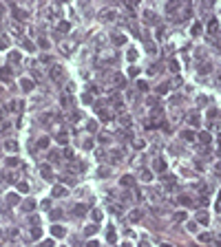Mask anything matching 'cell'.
Wrapping results in <instances>:
<instances>
[{
  "mask_svg": "<svg viewBox=\"0 0 221 247\" xmlns=\"http://www.w3.org/2000/svg\"><path fill=\"white\" fill-rule=\"evenodd\" d=\"M120 185H122V188H133V185H135V179H133L131 175H124V177L120 179Z\"/></svg>",
  "mask_w": 221,
  "mask_h": 247,
  "instance_id": "6da1fadb",
  "label": "cell"
},
{
  "mask_svg": "<svg viewBox=\"0 0 221 247\" xmlns=\"http://www.w3.org/2000/svg\"><path fill=\"white\" fill-rule=\"evenodd\" d=\"M51 234H53V236H58V238H62V236H64V227H62V225H53V227H51Z\"/></svg>",
  "mask_w": 221,
  "mask_h": 247,
  "instance_id": "7a4b0ae2",
  "label": "cell"
},
{
  "mask_svg": "<svg viewBox=\"0 0 221 247\" xmlns=\"http://www.w3.org/2000/svg\"><path fill=\"white\" fill-rule=\"evenodd\" d=\"M153 168H155L157 172H166V161H164V159H155V163H153Z\"/></svg>",
  "mask_w": 221,
  "mask_h": 247,
  "instance_id": "3957f363",
  "label": "cell"
},
{
  "mask_svg": "<svg viewBox=\"0 0 221 247\" xmlns=\"http://www.w3.org/2000/svg\"><path fill=\"white\" fill-rule=\"evenodd\" d=\"M177 203L179 205H192V199L186 196V194H181V196H177Z\"/></svg>",
  "mask_w": 221,
  "mask_h": 247,
  "instance_id": "277c9868",
  "label": "cell"
},
{
  "mask_svg": "<svg viewBox=\"0 0 221 247\" xmlns=\"http://www.w3.org/2000/svg\"><path fill=\"white\" fill-rule=\"evenodd\" d=\"M106 240H109V243H117V234H115L113 227H109V232H106Z\"/></svg>",
  "mask_w": 221,
  "mask_h": 247,
  "instance_id": "5b68a950",
  "label": "cell"
},
{
  "mask_svg": "<svg viewBox=\"0 0 221 247\" xmlns=\"http://www.w3.org/2000/svg\"><path fill=\"white\" fill-rule=\"evenodd\" d=\"M139 218H141V212L139 210H133L131 214H128V221H131V223H137Z\"/></svg>",
  "mask_w": 221,
  "mask_h": 247,
  "instance_id": "8992f818",
  "label": "cell"
},
{
  "mask_svg": "<svg viewBox=\"0 0 221 247\" xmlns=\"http://www.w3.org/2000/svg\"><path fill=\"white\" fill-rule=\"evenodd\" d=\"M197 221H199L201 225H208V221H210V216H208L206 212H199V214H197Z\"/></svg>",
  "mask_w": 221,
  "mask_h": 247,
  "instance_id": "52a82bcc",
  "label": "cell"
},
{
  "mask_svg": "<svg viewBox=\"0 0 221 247\" xmlns=\"http://www.w3.org/2000/svg\"><path fill=\"white\" fill-rule=\"evenodd\" d=\"M217 29H219V22H217V20H214V18H212L210 22H208V31H210V33H212V35H214V33H217Z\"/></svg>",
  "mask_w": 221,
  "mask_h": 247,
  "instance_id": "ba28073f",
  "label": "cell"
},
{
  "mask_svg": "<svg viewBox=\"0 0 221 247\" xmlns=\"http://www.w3.org/2000/svg\"><path fill=\"white\" fill-rule=\"evenodd\" d=\"M210 139H212L210 132H199V141L201 143H210Z\"/></svg>",
  "mask_w": 221,
  "mask_h": 247,
  "instance_id": "9c48e42d",
  "label": "cell"
},
{
  "mask_svg": "<svg viewBox=\"0 0 221 247\" xmlns=\"http://www.w3.org/2000/svg\"><path fill=\"white\" fill-rule=\"evenodd\" d=\"M141 181H146V183H148V181H153V172L150 170H141Z\"/></svg>",
  "mask_w": 221,
  "mask_h": 247,
  "instance_id": "30bf717a",
  "label": "cell"
},
{
  "mask_svg": "<svg viewBox=\"0 0 221 247\" xmlns=\"http://www.w3.org/2000/svg\"><path fill=\"white\" fill-rule=\"evenodd\" d=\"M64 194H66V190L62 188V185H55L53 188V196H64Z\"/></svg>",
  "mask_w": 221,
  "mask_h": 247,
  "instance_id": "8fae6325",
  "label": "cell"
},
{
  "mask_svg": "<svg viewBox=\"0 0 221 247\" xmlns=\"http://www.w3.org/2000/svg\"><path fill=\"white\" fill-rule=\"evenodd\" d=\"M210 238H212V234H210V232H201V234H199V240H201V243H208Z\"/></svg>",
  "mask_w": 221,
  "mask_h": 247,
  "instance_id": "7c38bea8",
  "label": "cell"
},
{
  "mask_svg": "<svg viewBox=\"0 0 221 247\" xmlns=\"http://www.w3.org/2000/svg\"><path fill=\"white\" fill-rule=\"evenodd\" d=\"M71 49H73V47H71V44H69V42H64V44H60V51H62V53H64V55H69V51H71Z\"/></svg>",
  "mask_w": 221,
  "mask_h": 247,
  "instance_id": "4fadbf2b",
  "label": "cell"
},
{
  "mask_svg": "<svg viewBox=\"0 0 221 247\" xmlns=\"http://www.w3.org/2000/svg\"><path fill=\"white\" fill-rule=\"evenodd\" d=\"M113 42H115L117 47H120V44H124V42H126V35H120V33H117V35L113 38Z\"/></svg>",
  "mask_w": 221,
  "mask_h": 247,
  "instance_id": "5bb4252c",
  "label": "cell"
},
{
  "mask_svg": "<svg viewBox=\"0 0 221 247\" xmlns=\"http://www.w3.org/2000/svg\"><path fill=\"white\" fill-rule=\"evenodd\" d=\"M0 80H4V82H9V80H11V73H9V69H2V73H0Z\"/></svg>",
  "mask_w": 221,
  "mask_h": 247,
  "instance_id": "9a60e30c",
  "label": "cell"
},
{
  "mask_svg": "<svg viewBox=\"0 0 221 247\" xmlns=\"http://www.w3.org/2000/svg\"><path fill=\"white\" fill-rule=\"evenodd\" d=\"M84 232H86V236H93V234L97 232V225H86V229H84Z\"/></svg>",
  "mask_w": 221,
  "mask_h": 247,
  "instance_id": "2e32d148",
  "label": "cell"
},
{
  "mask_svg": "<svg viewBox=\"0 0 221 247\" xmlns=\"http://www.w3.org/2000/svg\"><path fill=\"white\" fill-rule=\"evenodd\" d=\"M181 137L188 139V141H192V139H195V132H192V130H184V132H181Z\"/></svg>",
  "mask_w": 221,
  "mask_h": 247,
  "instance_id": "e0dca14e",
  "label": "cell"
},
{
  "mask_svg": "<svg viewBox=\"0 0 221 247\" xmlns=\"http://www.w3.org/2000/svg\"><path fill=\"white\" fill-rule=\"evenodd\" d=\"M190 31H192V35H199V33H201V24H199V22H195Z\"/></svg>",
  "mask_w": 221,
  "mask_h": 247,
  "instance_id": "ac0fdd59",
  "label": "cell"
},
{
  "mask_svg": "<svg viewBox=\"0 0 221 247\" xmlns=\"http://www.w3.org/2000/svg\"><path fill=\"white\" fill-rule=\"evenodd\" d=\"M113 16H115V13H113L111 9L109 11H102V20H113Z\"/></svg>",
  "mask_w": 221,
  "mask_h": 247,
  "instance_id": "d6986e66",
  "label": "cell"
},
{
  "mask_svg": "<svg viewBox=\"0 0 221 247\" xmlns=\"http://www.w3.org/2000/svg\"><path fill=\"white\" fill-rule=\"evenodd\" d=\"M144 18H146V22H155V13L153 11H144Z\"/></svg>",
  "mask_w": 221,
  "mask_h": 247,
  "instance_id": "ffe728a7",
  "label": "cell"
},
{
  "mask_svg": "<svg viewBox=\"0 0 221 247\" xmlns=\"http://www.w3.org/2000/svg\"><path fill=\"white\" fill-rule=\"evenodd\" d=\"M86 212V205H75V216H82Z\"/></svg>",
  "mask_w": 221,
  "mask_h": 247,
  "instance_id": "44dd1931",
  "label": "cell"
},
{
  "mask_svg": "<svg viewBox=\"0 0 221 247\" xmlns=\"http://www.w3.org/2000/svg\"><path fill=\"white\" fill-rule=\"evenodd\" d=\"M128 75H131V77H137V75H139V69H137V66H131V69H128Z\"/></svg>",
  "mask_w": 221,
  "mask_h": 247,
  "instance_id": "7402d4cb",
  "label": "cell"
},
{
  "mask_svg": "<svg viewBox=\"0 0 221 247\" xmlns=\"http://www.w3.org/2000/svg\"><path fill=\"white\" fill-rule=\"evenodd\" d=\"M126 58L131 60V62H135V60H137V51H135V49H131V51H128V55H126Z\"/></svg>",
  "mask_w": 221,
  "mask_h": 247,
  "instance_id": "603a6c76",
  "label": "cell"
},
{
  "mask_svg": "<svg viewBox=\"0 0 221 247\" xmlns=\"http://www.w3.org/2000/svg\"><path fill=\"white\" fill-rule=\"evenodd\" d=\"M42 175L47 177V179H53V177H51V168L49 166H42Z\"/></svg>",
  "mask_w": 221,
  "mask_h": 247,
  "instance_id": "cb8c5ba5",
  "label": "cell"
},
{
  "mask_svg": "<svg viewBox=\"0 0 221 247\" xmlns=\"http://www.w3.org/2000/svg\"><path fill=\"white\" fill-rule=\"evenodd\" d=\"M93 221H95V223L102 221V212H100V210H93Z\"/></svg>",
  "mask_w": 221,
  "mask_h": 247,
  "instance_id": "d4e9b609",
  "label": "cell"
},
{
  "mask_svg": "<svg viewBox=\"0 0 221 247\" xmlns=\"http://www.w3.org/2000/svg\"><path fill=\"white\" fill-rule=\"evenodd\" d=\"M137 88H139V91H148V84H146L144 80H139L137 82Z\"/></svg>",
  "mask_w": 221,
  "mask_h": 247,
  "instance_id": "484cf974",
  "label": "cell"
},
{
  "mask_svg": "<svg viewBox=\"0 0 221 247\" xmlns=\"http://www.w3.org/2000/svg\"><path fill=\"white\" fill-rule=\"evenodd\" d=\"M157 93H159V95L168 93V84H161V86H157Z\"/></svg>",
  "mask_w": 221,
  "mask_h": 247,
  "instance_id": "4316f807",
  "label": "cell"
},
{
  "mask_svg": "<svg viewBox=\"0 0 221 247\" xmlns=\"http://www.w3.org/2000/svg\"><path fill=\"white\" fill-rule=\"evenodd\" d=\"M188 121L192 124V126H197V124H199V117H197V115H188Z\"/></svg>",
  "mask_w": 221,
  "mask_h": 247,
  "instance_id": "83f0119b",
  "label": "cell"
},
{
  "mask_svg": "<svg viewBox=\"0 0 221 247\" xmlns=\"http://www.w3.org/2000/svg\"><path fill=\"white\" fill-rule=\"evenodd\" d=\"M86 128H89L91 132H95V130H97V124H95V121H89V124H86Z\"/></svg>",
  "mask_w": 221,
  "mask_h": 247,
  "instance_id": "f1b7e54d",
  "label": "cell"
},
{
  "mask_svg": "<svg viewBox=\"0 0 221 247\" xmlns=\"http://www.w3.org/2000/svg\"><path fill=\"white\" fill-rule=\"evenodd\" d=\"M31 86H33V84L29 80H22V88H25V91H31Z\"/></svg>",
  "mask_w": 221,
  "mask_h": 247,
  "instance_id": "f546056e",
  "label": "cell"
},
{
  "mask_svg": "<svg viewBox=\"0 0 221 247\" xmlns=\"http://www.w3.org/2000/svg\"><path fill=\"white\" fill-rule=\"evenodd\" d=\"M4 148H7V150H11V152H13V150L18 148V146H16L13 141H7V143H4Z\"/></svg>",
  "mask_w": 221,
  "mask_h": 247,
  "instance_id": "4dcf8cb0",
  "label": "cell"
},
{
  "mask_svg": "<svg viewBox=\"0 0 221 247\" xmlns=\"http://www.w3.org/2000/svg\"><path fill=\"white\" fill-rule=\"evenodd\" d=\"M40 234H42V232H40L38 227H33V229H31V236H33V238H40Z\"/></svg>",
  "mask_w": 221,
  "mask_h": 247,
  "instance_id": "1f68e13d",
  "label": "cell"
},
{
  "mask_svg": "<svg viewBox=\"0 0 221 247\" xmlns=\"http://www.w3.org/2000/svg\"><path fill=\"white\" fill-rule=\"evenodd\" d=\"M51 218H62V212L60 210H53V212H51Z\"/></svg>",
  "mask_w": 221,
  "mask_h": 247,
  "instance_id": "d6a6232c",
  "label": "cell"
},
{
  "mask_svg": "<svg viewBox=\"0 0 221 247\" xmlns=\"http://www.w3.org/2000/svg\"><path fill=\"white\" fill-rule=\"evenodd\" d=\"M18 190H20V192H27V190H29V185H27V183H18Z\"/></svg>",
  "mask_w": 221,
  "mask_h": 247,
  "instance_id": "836d02e7",
  "label": "cell"
},
{
  "mask_svg": "<svg viewBox=\"0 0 221 247\" xmlns=\"http://www.w3.org/2000/svg\"><path fill=\"white\" fill-rule=\"evenodd\" d=\"M188 229H190V232H197V223L190 221V223H188Z\"/></svg>",
  "mask_w": 221,
  "mask_h": 247,
  "instance_id": "e575fe53",
  "label": "cell"
},
{
  "mask_svg": "<svg viewBox=\"0 0 221 247\" xmlns=\"http://www.w3.org/2000/svg\"><path fill=\"white\" fill-rule=\"evenodd\" d=\"M199 203H201V205H208V203H210V199H208V196H201Z\"/></svg>",
  "mask_w": 221,
  "mask_h": 247,
  "instance_id": "d590c367",
  "label": "cell"
},
{
  "mask_svg": "<svg viewBox=\"0 0 221 247\" xmlns=\"http://www.w3.org/2000/svg\"><path fill=\"white\" fill-rule=\"evenodd\" d=\"M38 146H40V148H47V146H49V139H40V143H38Z\"/></svg>",
  "mask_w": 221,
  "mask_h": 247,
  "instance_id": "8d00e7d4",
  "label": "cell"
},
{
  "mask_svg": "<svg viewBox=\"0 0 221 247\" xmlns=\"http://www.w3.org/2000/svg\"><path fill=\"white\" fill-rule=\"evenodd\" d=\"M175 218H177V221H184L186 214H184V212H177V214H175Z\"/></svg>",
  "mask_w": 221,
  "mask_h": 247,
  "instance_id": "74e56055",
  "label": "cell"
},
{
  "mask_svg": "<svg viewBox=\"0 0 221 247\" xmlns=\"http://www.w3.org/2000/svg\"><path fill=\"white\" fill-rule=\"evenodd\" d=\"M109 175V168H100V177H106Z\"/></svg>",
  "mask_w": 221,
  "mask_h": 247,
  "instance_id": "f35d334b",
  "label": "cell"
},
{
  "mask_svg": "<svg viewBox=\"0 0 221 247\" xmlns=\"http://www.w3.org/2000/svg\"><path fill=\"white\" fill-rule=\"evenodd\" d=\"M82 99H84V102H86V104H91V102H93V97H91V95H89V93H86V95H84V97H82Z\"/></svg>",
  "mask_w": 221,
  "mask_h": 247,
  "instance_id": "ab89813d",
  "label": "cell"
},
{
  "mask_svg": "<svg viewBox=\"0 0 221 247\" xmlns=\"http://www.w3.org/2000/svg\"><path fill=\"white\" fill-rule=\"evenodd\" d=\"M197 102H199V104H206V102H208V97H203V95H199V97H197Z\"/></svg>",
  "mask_w": 221,
  "mask_h": 247,
  "instance_id": "60d3db41",
  "label": "cell"
},
{
  "mask_svg": "<svg viewBox=\"0 0 221 247\" xmlns=\"http://www.w3.org/2000/svg\"><path fill=\"white\" fill-rule=\"evenodd\" d=\"M170 69H173V71H179V64H177V62H175V60L170 62Z\"/></svg>",
  "mask_w": 221,
  "mask_h": 247,
  "instance_id": "b9f144b4",
  "label": "cell"
},
{
  "mask_svg": "<svg viewBox=\"0 0 221 247\" xmlns=\"http://www.w3.org/2000/svg\"><path fill=\"white\" fill-rule=\"evenodd\" d=\"M86 247H100V245H97V240H89Z\"/></svg>",
  "mask_w": 221,
  "mask_h": 247,
  "instance_id": "7bdbcfd3",
  "label": "cell"
},
{
  "mask_svg": "<svg viewBox=\"0 0 221 247\" xmlns=\"http://www.w3.org/2000/svg\"><path fill=\"white\" fill-rule=\"evenodd\" d=\"M159 247H173V245H168V243H161V245H159Z\"/></svg>",
  "mask_w": 221,
  "mask_h": 247,
  "instance_id": "ee69618b",
  "label": "cell"
},
{
  "mask_svg": "<svg viewBox=\"0 0 221 247\" xmlns=\"http://www.w3.org/2000/svg\"><path fill=\"white\" fill-rule=\"evenodd\" d=\"M217 172H221V163H217Z\"/></svg>",
  "mask_w": 221,
  "mask_h": 247,
  "instance_id": "f6af8a7d",
  "label": "cell"
},
{
  "mask_svg": "<svg viewBox=\"0 0 221 247\" xmlns=\"http://www.w3.org/2000/svg\"><path fill=\"white\" fill-rule=\"evenodd\" d=\"M219 155H221V139H219Z\"/></svg>",
  "mask_w": 221,
  "mask_h": 247,
  "instance_id": "bcb514c9",
  "label": "cell"
},
{
  "mask_svg": "<svg viewBox=\"0 0 221 247\" xmlns=\"http://www.w3.org/2000/svg\"><path fill=\"white\" fill-rule=\"evenodd\" d=\"M122 247H131V245H128V243H124V245H122Z\"/></svg>",
  "mask_w": 221,
  "mask_h": 247,
  "instance_id": "7dc6e473",
  "label": "cell"
},
{
  "mask_svg": "<svg viewBox=\"0 0 221 247\" xmlns=\"http://www.w3.org/2000/svg\"><path fill=\"white\" fill-rule=\"evenodd\" d=\"M141 247H148V245H141Z\"/></svg>",
  "mask_w": 221,
  "mask_h": 247,
  "instance_id": "c3c4849f",
  "label": "cell"
}]
</instances>
